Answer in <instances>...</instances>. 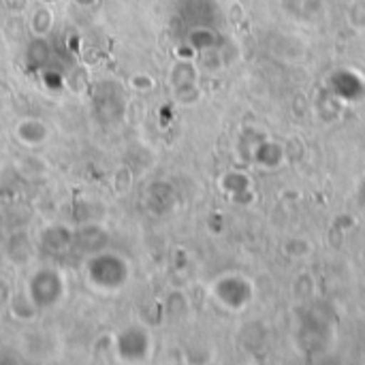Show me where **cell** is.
I'll use <instances>...</instances> for the list:
<instances>
[{
	"label": "cell",
	"instance_id": "obj_1",
	"mask_svg": "<svg viewBox=\"0 0 365 365\" xmlns=\"http://www.w3.org/2000/svg\"><path fill=\"white\" fill-rule=\"evenodd\" d=\"M30 297L36 308L53 306L62 297V280L53 269H41L34 278H30Z\"/></svg>",
	"mask_w": 365,
	"mask_h": 365
},
{
	"label": "cell",
	"instance_id": "obj_2",
	"mask_svg": "<svg viewBox=\"0 0 365 365\" xmlns=\"http://www.w3.org/2000/svg\"><path fill=\"white\" fill-rule=\"evenodd\" d=\"M15 135L19 141L28 143V145H38L43 141H47L49 137V128L43 120L38 118H28V120H21L15 128Z\"/></svg>",
	"mask_w": 365,
	"mask_h": 365
},
{
	"label": "cell",
	"instance_id": "obj_3",
	"mask_svg": "<svg viewBox=\"0 0 365 365\" xmlns=\"http://www.w3.org/2000/svg\"><path fill=\"white\" fill-rule=\"evenodd\" d=\"M34 308L36 304L32 302L30 293H17L11 297V314L17 319V321H30L34 317Z\"/></svg>",
	"mask_w": 365,
	"mask_h": 365
}]
</instances>
